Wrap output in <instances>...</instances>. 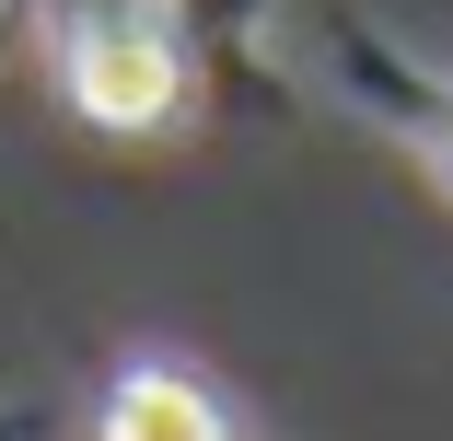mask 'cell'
<instances>
[{
    "label": "cell",
    "instance_id": "obj_1",
    "mask_svg": "<svg viewBox=\"0 0 453 441\" xmlns=\"http://www.w3.org/2000/svg\"><path fill=\"white\" fill-rule=\"evenodd\" d=\"M58 81H70V105L94 117V128H174L187 117V47H174V24L151 12V0H58Z\"/></svg>",
    "mask_w": 453,
    "mask_h": 441
},
{
    "label": "cell",
    "instance_id": "obj_2",
    "mask_svg": "<svg viewBox=\"0 0 453 441\" xmlns=\"http://www.w3.org/2000/svg\"><path fill=\"white\" fill-rule=\"evenodd\" d=\"M94 441H233V407L187 361H128L94 407Z\"/></svg>",
    "mask_w": 453,
    "mask_h": 441
},
{
    "label": "cell",
    "instance_id": "obj_3",
    "mask_svg": "<svg viewBox=\"0 0 453 441\" xmlns=\"http://www.w3.org/2000/svg\"><path fill=\"white\" fill-rule=\"evenodd\" d=\"M349 81H360V105H372L395 140H418L430 174L453 186V70H407L395 47H349Z\"/></svg>",
    "mask_w": 453,
    "mask_h": 441
}]
</instances>
